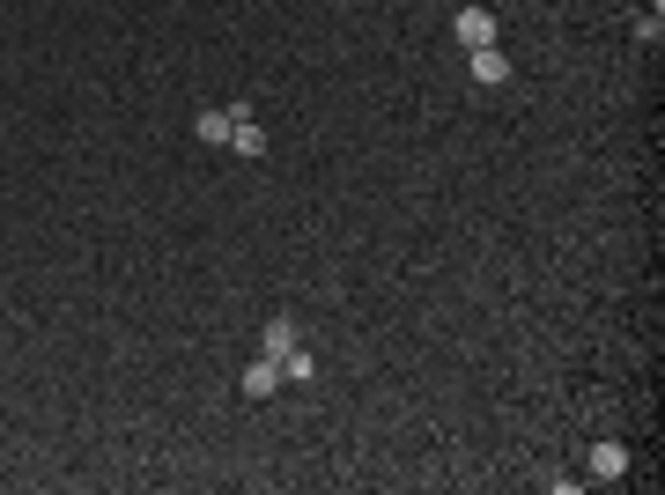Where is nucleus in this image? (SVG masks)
<instances>
[{
	"instance_id": "f257e3e1",
	"label": "nucleus",
	"mask_w": 665,
	"mask_h": 495,
	"mask_svg": "<svg viewBox=\"0 0 665 495\" xmlns=\"http://www.w3.org/2000/svg\"><path fill=\"white\" fill-rule=\"evenodd\" d=\"M222 148H237V156H266V126L237 104V111H230V141H222Z\"/></svg>"
},
{
	"instance_id": "f03ea898",
	"label": "nucleus",
	"mask_w": 665,
	"mask_h": 495,
	"mask_svg": "<svg viewBox=\"0 0 665 495\" xmlns=\"http://www.w3.org/2000/svg\"><path fill=\"white\" fill-rule=\"evenodd\" d=\"M451 30H459V45H466V52L496 45V15H488V8H459V23H451Z\"/></svg>"
},
{
	"instance_id": "7ed1b4c3",
	"label": "nucleus",
	"mask_w": 665,
	"mask_h": 495,
	"mask_svg": "<svg viewBox=\"0 0 665 495\" xmlns=\"http://www.w3.org/2000/svg\"><path fill=\"white\" fill-rule=\"evenodd\" d=\"M466 67H473V82H481V89H503V82H510V60H503L496 45H481V52H473Z\"/></svg>"
},
{
	"instance_id": "20e7f679",
	"label": "nucleus",
	"mask_w": 665,
	"mask_h": 495,
	"mask_svg": "<svg viewBox=\"0 0 665 495\" xmlns=\"http://www.w3.org/2000/svg\"><path fill=\"white\" fill-rule=\"evenodd\" d=\"M274 385H281V363H274V355H259V363L244 370V399H266Z\"/></svg>"
},
{
	"instance_id": "39448f33",
	"label": "nucleus",
	"mask_w": 665,
	"mask_h": 495,
	"mask_svg": "<svg viewBox=\"0 0 665 495\" xmlns=\"http://www.w3.org/2000/svg\"><path fill=\"white\" fill-rule=\"evenodd\" d=\"M621 473H629V451H621V444H599V451H592V481H621Z\"/></svg>"
},
{
	"instance_id": "423d86ee",
	"label": "nucleus",
	"mask_w": 665,
	"mask_h": 495,
	"mask_svg": "<svg viewBox=\"0 0 665 495\" xmlns=\"http://www.w3.org/2000/svg\"><path fill=\"white\" fill-rule=\"evenodd\" d=\"M259 348H266V355L281 363V355L296 348V326H289V318H266V340H259Z\"/></svg>"
},
{
	"instance_id": "0eeeda50",
	"label": "nucleus",
	"mask_w": 665,
	"mask_h": 495,
	"mask_svg": "<svg viewBox=\"0 0 665 495\" xmlns=\"http://www.w3.org/2000/svg\"><path fill=\"white\" fill-rule=\"evenodd\" d=\"M193 133H200V141H230V111H200V119H193Z\"/></svg>"
},
{
	"instance_id": "6e6552de",
	"label": "nucleus",
	"mask_w": 665,
	"mask_h": 495,
	"mask_svg": "<svg viewBox=\"0 0 665 495\" xmlns=\"http://www.w3.org/2000/svg\"><path fill=\"white\" fill-rule=\"evenodd\" d=\"M318 363H311V355H303V348H289V355H281V377H296V385H303V377H311Z\"/></svg>"
}]
</instances>
